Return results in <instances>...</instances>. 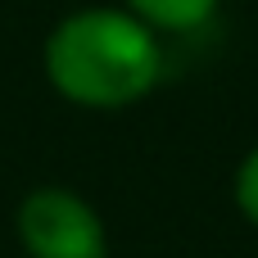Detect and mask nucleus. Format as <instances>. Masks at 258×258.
I'll list each match as a JSON object with an SVG mask.
<instances>
[{
    "mask_svg": "<svg viewBox=\"0 0 258 258\" xmlns=\"http://www.w3.org/2000/svg\"><path fill=\"white\" fill-rule=\"evenodd\" d=\"M163 50L132 9H77L45 41L50 86L82 109H127L154 91Z\"/></svg>",
    "mask_w": 258,
    "mask_h": 258,
    "instance_id": "nucleus-1",
    "label": "nucleus"
},
{
    "mask_svg": "<svg viewBox=\"0 0 258 258\" xmlns=\"http://www.w3.org/2000/svg\"><path fill=\"white\" fill-rule=\"evenodd\" d=\"M18 240L27 258H109L100 213L63 186H41L18 204Z\"/></svg>",
    "mask_w": 258,
    "mask_h": 258,
    "instance_id": "nucleus-2",
    "label": "nucleus"
},
{
    "mask_svg": "<svg viewBox=\"0 0 258 258\" xmlns=\"http://www.w3.org/2000/svg\"><path fill=\"white\" fill-rule=\"evenodd\" d=\"M127 9H132L141 23H150V27L190 32V27H200V23L218 9V0H127Z\"/></svg>",
    "mask_w": 258,
    "mask_h": 258,
    "instance_id": "nucleus-3",
    "label": "nucleus"
},
{
    "mask_svg": "<svg viewBox=\"0 0 258 258\" xmlns=\"http://www.w3.org/2000/svg\"><path fill=\"white\" fill-rule=\"evenodd\" d=\"M236 204H240V213L258 227V145L245 154V163L236 172Z\"/></svg>",
    "mask_w": 258,
    "mask_h": 258,
    "instance_id": "nucleus-4",
    "label": "nucleus"
}]
</instances>
